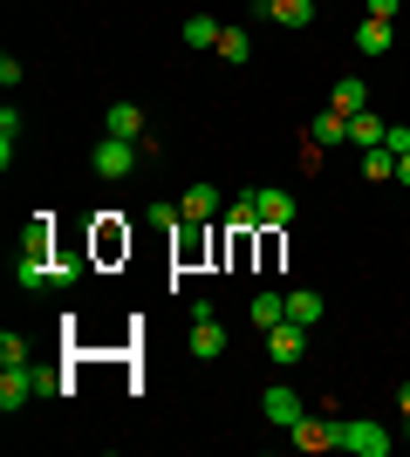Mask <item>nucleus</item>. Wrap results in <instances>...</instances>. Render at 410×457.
Here are the masks:
<instances>
[{
    "label": "nucleus",
    "instance_id": "f03ea898",
    "mask_svg": "<svg viewBox=\"0 0 410 457\" xmlns=\"http://www.w3.org/2000/svg\"><path fill=\"white\" fill-rule=\"evenodd\" d=\"M89 253H96L103 267H110V260H123V253H130V226H123L117 212H96V232H89Z\"/></svg>",
    "mask_w": 410,
    "mask_h": 457
},
{
    "label": "nucleus",
    "instance_id": "6ab92c4d",
    "mask_svg": "<svg viewBox=\"0 0 410 457\" xmlns=\"http://www.w3.org/2000/svg\"><path fill=\"white\" fill-rule=\"evenodd\" d=\"M363 103H370V82H363V76H342V82H335V96H329V110H342V116H356Z\"/></svg>",
    "mask_w": 410,
    "mask_h": 457
},
{
    "label": "nucleus",
    "instance_id": "412c9836",
    "mask_svg": "<svg viewBox=\"0 0 410 457\" xmlns=\"http://www.w3.org/2000/svg\"><path fill=\"white\" fill-rule=\"evenodd\" d=\"M213 55H226L239 69V62L254 55V35H247V28H219V48H213Z\"/></svg>",
    "mask_w": 410,
    "mask_h": 457
},
{
    "label": "nucleus",
    "instance_id": "2f4dec72",
    "mask_svg": "<svg viewBox=\"0 0 410 457\" xmlns=\"http://www.w3.org/2000/svg\"><path fill=\"white\" fill-rule=\"evenodd\" d=\"M397 410H404V423H410V382H404V389H397Z\"/></svg>",
    "mask_w": 410,
    "mask_h": 457
},
{
    "label": "nucleus",
    "instance_id": "f3484780",
    "mask_svg": "<svg viewBox=\"0 0 410 457\" xmlns=\"http://www.w3.org/2000/svg\"><path fill=\"white\" fill-rule=\"evenodd\" d=\"M254 198H260V226L288 232V219H294V198H288V191H254Z\"/></svg>",
    "mask_w": 410,
    "mask_h": 457
},
{
    "label": "nucleus",
    "instance_id": "cd10ccee",
    "mask_svg": "<svg viewBox=\"0 0 410 457\" xmlns=\"http://www.w3.org/2000/svg\"><path fill=\"white\" fill-rule=\"evenodd\" d=\"M35 389H41V396H69V382H62L55 369H35Z\"/></svg>",
    "mask_w": 410,
    "mask_h": 457
},
{
    "label": "nucleus",
    "instance_id": "9b49d317",
    "mask_svg": "<svg viewBox=\"0 0 410 457\" xmlns=\"http://www.w3.org/2000/svg\"><path fill=\"white\" fill-rule=\"evenodd\" d=\"M48 280H55V260H41V253H14V287L35 294V287H48Z\"/></svg>",
    "mask_w": 410,
    "mask_h": 457
},
{
    "label": "nucleus",
    "instance_id": "c85d7f7f",
    "mask_svg": "<svg viewBox=\"0 0 410 457\" xmlns=\"http://www.w3.org/2000/svg\"><path fill=\"white\" fill-rule=\"evenodd\" d=\"M363 14L370 21H397V0H363Z\"/></svg>",
    "mask_w": 410,
    "mask_h": 457
},
{
    "label": "nucleus",
    "instance_id": "f8f14e48",
    "mask_svg": "<svg viewBox=\"0 0 410 457\" xmlns=\"http://www.w3.org/2000/svg\"><path fill=\"white\" fill-rule=\"evenodd\" d=\"M356 48H363V55H390V48H397V28H390V21H370V14H363Z\"/></svg>",
    "mask_w": 410,
    "mask_h": 457
},
{
    "label": "nucleus",
    "instance_id": "a878e982",
    "mask_svg": "<svg viewBox=\"0 0 410 457\" xmlns=\"http://www.w3.org/2000/svg\"><path fill=\"white\" fill-rule=\"evenodd\" d=\"M14 144H21V110H0V164H14Z\"/></svg>",
    "mask_w": 410,
    "mask_h": 457
},
{
    "label": "nucleus",
    "instance_id": "bb28decb",
    "mask_svg": "<svg viewBox=\"0 0 410 457\" xmlns=\"http://www.w3.org/2000/svg\"><path fill=\"white\" fill-rule=\"evenodd\" d=\"M21 362H28V342L7 328V335H0V369H21Z\"/></svg>",
    "mask_w": 410,
    "mask_h": 457
},
{
    "label": "nucleus",
    "instance_id": "7c9ffc66",
    "mask_svg": "<svg viewBox=\"0 0 410 457\" xmlns=\"http://www.w3.org/2000/svg\"><path fill=\"white\" fill-rule=\"evenodd\" d=\"M397 185H410V151H404V157H397Z\"/></svg>",
    "mask_w": 410,
    "mask_h": 457
},
{
    "label": "nucleus",
    "instance_id": "20e7f679",
    "mask_svg": "<svg viewBox=\"0 0 410 457\" xmlns=\"http://www.w3.org/2000/svg\"><path fill=\"white\" fill-rule=\"evenodd\" d=\"M267 355H273L280 369H294L301 355H308V328H301V321H280V328H267Z\"/></svg>",
    "mask_w": 410,
    "mask_h": 457
},
{
    "label": "nucleus",
    "instance_id": "aec40b11",
    "mask_svg": "<svg viewBox=\"0 0 410 457\" xmlns=\"http://www.w3.org/2000/svg\"><path fill=\"white\" fill-rule=\"evenodd\" d=\"M288 437L301 444V451H329V444H335V423H322V417H301V423L288 430Z\"/></svg>",
    "mask_w": 410,
    "mask_h": 457
},
{
    "label": "nucleus",
    "instance_id": "b1692460",
    "mask_svg": "<svg viewBox=\"0 0 410 457\" xmlns=\"http://www.w3.org/2000/svg\"><path fill=\"white\" fill-rule=\"evenodd\" d=\"M89 267H96V253H62V260H55V287H76Z\"/></svg>",
    "mask_w": 410,
    "mask_h": 457
},
{
    "label": "nucleus",
    "instance_id": "9d476101",
    "mask_svg": "<svg viewBox=\"0 0 410 457\" xmlns=\"http://www.w3.org/2000/svg\"><path fill=\"white\" fill-rule=\"evenodd\" d=\"M219 226H226V232H267V226H260V198H254V191L233 198V205L219 212Z\"/></svg>",
    "mask_w": 410,
    "mask_h": 457
},
{
    "label": "nucleus",
    "instance_id": "39448f33",
    "mask_svg": "<svg viewBox=\"0 0 410 457\" xmlns=\"http://www.w3.org/2000/svg\"><path fill=\"white\" fill-rule=\"evenodd\" d=\"M260 417H267V423H273V430H294V423L308 417V410H301V396H294L288 382H273L267 396H260Z\"/></svg>",
    "mask_w": 410,
    "mask_h": 457
},
{
    "label": "nucleus",
    "instance_id": "2eb2a0df",
    "mask_svg": "<svg viewBox=\"0 0 410 457\" xmlns=\"http://www.w3.org/2000/svg\"><path fill=\"white\" fill-rule=\"evenodd\" d=\"M322 314H329V301H322V294H314V287H294V294H288V321L314 328V321H322Z\"/></svg>",
    "mask_w": 410,
    "mask_h": 457
},
{
    "label": "nucleus",
    "instance_id": "f257e3e1",
    "mask_svg": "<svg viewBox=\"0 0 410 457\" xmlns=\"http://www.w3.org/2000/svg\"><path fill=\"white\" fill-rule=\"evenodd\" d=\"M335 451L349 457H390V430L370 417H335Z\"/></svg>",
    "mask_w": 410,
    "mask_h": 457
},
{
    "label": "nucleus",
    "instance_id": "5701e85b",
    "mask_svg": "<svg viewBox=\"0 0 410 457\" xmlns=\"http://www.w3.org/2000/svg\"><path fill=\"white\" fill-rule=\"evenodd\" d=\"M363 178H376V185L397 178V151H390V144H370V151H363Z\"/></svg>",
    "mask_w": 410,
    "mask_h": 457
},
{
    "label": "nucleus",
    "instance_id": "6e6552de",
    "mask_svg": "<svg viewBox=\"0 0 410 457\" xmlns=\"http://www.w3.org/2000/svg\"><path fill=\"white\" fill-rule=\"evenodd\" d=\"M28 396H35V369L21 362V369H7V376H0V410L14 417V410H28Z\"/></svg>",
    "mask_w": 410,
    "mask_h": 457
},
{
    "label": "nucleus",
    "instance_id": "393cba45",
    "mask_svg": "<svg viewBox=\"0 0 410 457\" xmlns=\"http://www.w3.org/2000/svg\"><path fill=\"white\" fill-rule=\"evenodd\" d=\"M185 48H219V21L213 14H192V21H185Z\"/></svg>",
    "mask_w": 410,
    "mask_h": 457
},
{
    "label": "nucleus",
    "instance_id": "ddd939ff",
    "mask_svg": "<svg viewBox=\"0 0 410 457\" xmlns=\"http://www.w3.org/2000/svg\"><path fill=\"white\" fill-rule=\"evenodd\" d=\"M21 253H41V260L55 253V212H35V219H28V232H21Z\"/></svg>",
    "mask_w": 410,
    "mask_h": 457
},
{
    "label": "nucleus",
    "instance_id": "0eeeda50",
    "mask_svg": "<svg viewBox=\"0 0 410 457\" xmlns=\"http://www.w3.org/2000/svg\"><path fill=\"white\" fill-rule=\"evenodd\" d=\"M103 137H130V144H144V110H137V103H110V110H103Z\"/></svg>",
    "mask_w": 410,
    "mask_h": 457
},
{
    "label": "nucleus",
    "instance_id": "4be33fe9",
    "mask_svg": "<svg viewBox=\"0 0 410 457\" xmlns=\"http://www.w3.org/2000/svg\"><path fill=\"white\" fill-rule=\"evenodd\" d=\"M254 321L260 328H280V321H288V294H273V287H267V294H254Z\"/></svg>",
    "mask_w": 410,
    "mask_h": 457
},
{
    "label": "nucleus",
    "instance_id": "7ed1b4c3",
    "mask_svg": "<svg viewBox=\"0 0 410 457\" xmlns=\"http://www.w3.org/2000/svg\"><path fill=\"white\" fill-rule=\"evenodd\" d=\"M137 151H144V144H130V137H103L89 164H96V178H130L137 171Z\"/></svg>",
    "mask_w": 410,
    "mask_h": 457
},
{
    "label": "nucleus",
    "instance_id": "dca6fc26",
    "mask_svg": "<svg viewBox=\"0 0 410 457\" xmlns=\"http://www.w3.org/2000/svg\"><path fill=\"white\" fill-rule=\"evenodd\" d=\"M383 137H390V123H383V116H370V110L349 116V144H356V151H370V144H383Z\"/></svg>",
    "mask_w": 410,
    "mask_h": 457
},
{
    "label": "nucleus",
    "instance_id": "423d86ee",
    "mask_svg": "<svg viewBox=\"0 0 410 457\" xmlns=\"http://www.w3.org/2000/svg\"><path fill=\"white\" fill-rule=\"evenodd\" d=\"M178 212H185L192 226H213L219 212H226V198H219V185H192L185 198H178Z\"/></svg>",
    "mask_w": 410,
    "mask_h": 457
},
{
    "label": "nucleus",
    "instance_id": "c756f323",
    "mask_svg": "<svg viewBox=\"0 0 410 457\" xmlns=\"http://www.w3.org/2000/svg\"><path fill=\"white\" fill-rule=\"evenodd\" d=\"M383 144H390V151L404 157V151H410V123H390V137H383Z\"/></svg>",
    "mask_w": 410,
    "mask_h": 457
},
{
    "label": "nucleus",
    "instance_id": "a211bd4d",
    "mask_svg": "<svg viewBox=\"0 0 410 457\" xmlns=\"http://www.w3.org/2000/svg\"><path fill=\"white\" fill-rule=\"evenodd\" d=\"M342 137H349V116H342V110H322V116L308 123V144H322V151H329V144H342Z\"/></svg>",
    "mask_w": 410,
    "mask_h": 457
},
{
    "label": "nucleus",
    "instance_id": "4468645a",
    "mask_svg": "<svg viewBox=\"0 0 410 457\" xmlns=\"http://www.w3.org/2000/svg\"><path fill=\"white\" fill-rule=\"evenodd\" d=\"M260 14L280 21V28H308V21H314V0H260Z\"/></svg>",
    "mask_w": 410,
    "mask_h": 457
},
{
    "label": "nucleus",
    "instance_id": "1a4fd4ad",
    "mask_svg": "<svg viewBox=\"0 0 410 457\" xmlns=\"http://www.w3.org/2000/svg\"><path fill=\"white\" fill-rule=\"evenodd\" d=\"M192 355H198V362H219V355H226V328H219V314L192 321Z\"/></svg>",
    "mask_w": 410,
    "mask_h": 457
}]
</instances>
